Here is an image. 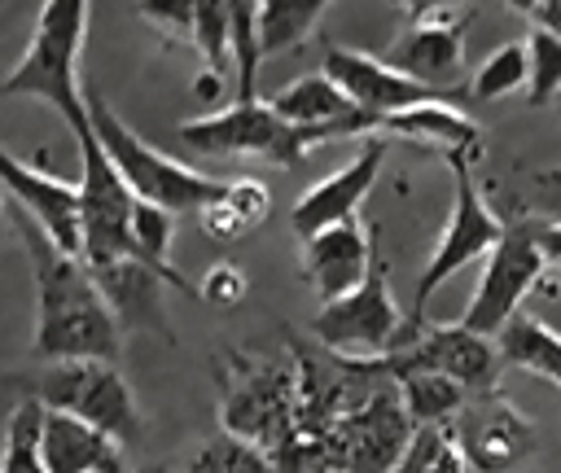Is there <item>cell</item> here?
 <instances>
[{"instance_id": "836d02e7", "label": "cell", "mask_w": 561, "mask_h": 473, "mask_svg": "<svg viewBox=\"0 0 561 473\" xmlns=\"http://www.w3.org/2000/svg\"><path fill=\"white\" fill-rule=\"evenodd\" d=\"M399 4L408 9L412 22H430V18H456L465 0H399Z\"/></svg>"}, {"instance_id": "83f0119b", "label": "cell", "mask_w": 561, "mask_h": 473, "mask_svg": "<svg viewBox=\"0 0 561 473\" xmlns=\"http://www.w3.org/2000/svg\"><path fill=\"white\" fill-rule=\"evenodd\" d=\"M526 53H530V79H526V101L530 105H548V101H561V39L543 26L530 31L526 39Z\"/></svg>"}, {"instance_id": "f546056e", "label": "cell", "mask_w": 561, "mask_h": 473, "mask_svg": "<svg viewBox=\"0 0 561 473\" xmlns=\"http://www.w3.org/2000/svg\"><path fill=\"white\" fill-rule=\"evenodd\" d=\"M140 13H145V22H153V26H158L167 39L193 44L202 0H140Z\"/></svg>"}, {"instance_id": "4fadbf2b", "label": "cell", "mask_w": 561, "mask_h": 473, "mask_svg": "<svg viewBox=\"0 0 561 473\" xmlns=\"http://www.w3.org/2000/svg\"><path fill=\"white\" fill-rule=\"evenodd\" d=\"M473 473H508L535 447V425L495 390L469 394L460 416L447 425Z\"/></svg>"}, {"instance_id": "f35d334b", "label": "cell", "mask_w": 561, "mask_h": 473, "mask_svg": "<svg viewBox=\"0 0 561 473\" xmlns=\"http://www.w3.org/2000/svg\"><path fill=\"white\" fill-rule=\"evenodd\" d=\"M96 473H127V469H96Z\"/></svg>"}, {"instance_id": "d4e9b609", "label": "cell", "mask_w": 561, "mask_h": 473, "mask_svg": "<svg viewBox=\"0 0 561 473\" xmlns=\"http://www.w3.org/2000/svg\"><path fill=\"white\" fill-rule=\"evenodd\" d=\"M44 416H48V403L35 399V394H26L13 407L0 473H48V464H44Z\"/></svg>"}, {"instance_id": "7c38bea8", "label": "cell", "mask_w": 561, "mask_h": 473, "mask_svg": "<svg viewBox=\"0 0 561 473\" xmlns=\"http://www.w3.org/2000/svg\"><path fill=\"white\" fill-rule=\"evenodd\" d=\"M386 364L394 377L399 372H443V377L460 381L469 394H486L500 381L504 355H500V342H491L465 324H421V333L403 350L386 355Z\"/></svg>"}, {"instance_id": "484cf974", "label": "cell", "mask_w": 561, "mask_h": 473, "mask_svg": "<svg viewBox=\"0 0 561 473\" xmlns=\"http://www.w3.org/2000/svg\"><path fill=\"white\" fill-rule=\"evenodd\" d=\"M184 473H280V469H276V460L259 442L219 429L210 442H202L193 451V460L184 464Z\"/></svg>"}, {"instance_id": "44dd1931", "label": "cell", "mask_w": 561, "mask_h": 473, "mask_svg": "<svg viewBox=\"0 0 561 473\" xmlns=\"http://www.w3.org/2000/svg\"><path fill=\"white\" fill-rule=\"evenodd\" d=\"M381 131L434 145V149H443L447 162H478V153H482L478 123L465 109H451L443 101H425V105H412L403 114H390V118H381Z\"/></svg>"}, {"instance_id": "52a82bcc", "label": "cell", "mask_w": 561, "mask_h": 473, "mask_svg": "<svg viewBox=\"0 0 561 473\" xmlns=\"http://www.w3.org/2000/svg\"><path fill=\"white\" fill-rule=\"evenodd\" d=\"M408 328V315L394 307L390 293V276H386V258H381V241L373 250V267L368 276L337 302H324L311 320V337L337 355L351 359H386L399 350Z\"/></svg>"}, {"instance_id": "d6a6232c", "label": "cell", "mask_w": 561, "mask_h": 473, "mask_svg": "<svg viewBox=\"0 0 561 473\" xmlns=\"http://www.w3.org/2000/svg\"><path fill=\"white\" fill-rule=\"evenodd\" d=\"M202 232H206L210 241H219V245H232V241H241V236H245L241 219L228 210V201H224V197H219L215 206H206V210H202Z\"/></svg>"}, {"instance_id": "7a4b0ae2", "label": "cell", "mask_w": 561, "mask_h": 473, "mask_svg": "<svg viewBox=\"0 0 561 473\" xmlns=\"http://www.w3.org/2000/svg\"><path fill=\"white\" fill-rule=\"evenodd\" d=\"M298 364L254 350H228L219 364V420L228 434L259 442L272 460L298 438Z\"/></svg>"}, {"instance_id": "7402d4cb", "label": "cell", "mask_w": 561, "mask_h": 473, "mask_svg": "<svg viewBox=\"0 0 561 473\" xmlns=\"http://www.w3.org/2000/svg\"><path fill=\"white\" fill-rule=\"evenodd\" d=\"M504 364L526 368L530 377H543L548 385L561 390V333H552L543 320L535 315H513L508 328L495 337Z\"/></svg>"}, {"instance_id": "ba28073f", "label": "cell", "mask_w": 561, "mask_h": 473, "mask_svg": "<svg viewBox=\"0 0 561 473\" xmlns=\"http://www.w3.org/2000/svg\"><path fill=\"white\" fill-rule=\"evenodd\" d=\"M180 140L197 153H228V158H267L276 166H298L316 145H324L320 131L285 123L272 101H232L228 109L202 114L180 123Z\"/></svg>"}, {"instance_id": "8d00e7d4", "label": "cell", "mask_w": 561, "mask_h": 473, "mask_svg": "<svg viewBox=\"0 0 561 473\" xmlns=\"http://www.w3.org/2000/svg\"><path fill=\"white\" fill-rule=\"evenodd\" d=\"M504 4H508V9H517V13H530V18H535L543 0H504Z\"/></svg>"}, {"instance_id": "ab89813d", "label": "cell", "mask_w": 561, "mask_h": 473, "mask_svg": "<svg viewBox=\"0 0 561 473\" xmlns=\"http://www.w3.org/2000/svg\"><path fill=\"white\" fill-rule=\"evenodd\" d=\"M557 105H561V101H557Z\"/></svg>"}, {"instance_id": "e0dca14e", "label": "cell", "mask_w": 561, "mask_h": 473, "mask_svg": "<svg viewBox=\"0 0 561 473\" xmlns=\"http://www.w3.org/2000/svg\"><path fill=\"white\" fill-rule=\"evenodd\" d=\"M377 241H381L377 228L373 223H359V215L346 219V223H333V228L316 232L311 241H302V276L316 289L320 307L346 298L368 276Z\"/></svg>"}, {"instance_id": "2e32d148", "label": "cell", "mask_w": 561, "mask_h": 473, "mask_svg": "<svg viewBox=\"0 0 561 473\" xmlns=\"http://www.w3.org/2000/svg\"><path fill=\"white\" fill-rule=\"evenodd\" d=\"M381 162H386V140H381V136H368V140L355 149V158H351L346 166L329 171L324 180H316V184L294 201L289 228H294L302 241H311L316 232L355 219L359 206H364V197L373 193V184H377V175H381Z\"/></svg>"}, {"instance_id": "3957f363", "label": "cell", "mask_w": 561, "mask_h": 473, "mask_svg": "<svg viewBox=\"0 0 561 473\" xmlns=\"http://www.w3.org/2000/svg\"><path fill=\"white\" fill-rule=\"evenodd\" d=\"M88 4L92 0H44L26 53L4 74V96H39L48 101L66 127L88 123V92L79 88V53L88 39Z\"/></svg>"}, {"instance_id": "9c48e42d", "label": "cell", "mask_w": 561, "mask_h": 473, "mask_svg": "<svg viewBox=\"0 0 561 473\" xmlns=\"http://www.w3.org/2000/svg\"><path fill=\"white\" fill-rule=\"evenodd\" d=\"M57 412H70L96 429H105L118 442H131L140 434V412L131 399L127 377L110 359H61L48 364L31 390Z\"/></svg>"}, {"instance_id": "e575fe53", "label": "cell", "mask_w": 561, "mask_h": 473, "mask_svg": "<svg viewBox=\"0 0 561 473\" xmlns=\"http://www.w3.org/2000/svg\"><path fill=\"white\" fill-rule=\"evenodd\" d=\"M535 241H539L548 267L561 272V219H557V223H535Z\"/></svg>"}, {"instance_id": "d6986e66", "label": "cell", "mask_w": 561, "mask_h": 473, "mask_svg": "<svg viewBox=\"0 0 561 473\" xmlns=\"http://www.w3.org/2000/svg\"><path fill=\"white\" fill-rule=\"evenodd\" d=\"M272 109L294 123V127H311L329 140H342V136H364V131H381V118L359 109L324 70H311V74H298L294 83H285L276 96H272Z\"/></svg>"}, {"instance_id": "9a60e30c", "label": "cell", "mask_w": 561, "mask_h": 473, "mask_svg": "<svg viewBox=\"0 0 561 473\" xmlns=\"http://www.w3.org/2000/svg\"><path fill=\"white\" fill-rule=\"evenodd\" d=\"M0 175H4L9 201L22 206L48 232V241H57L66 254L83 258V193H79V184L48 175V171L22 162L18 153H0Z\"/></svg>"}, {"instance_id": "30bf717a", "label": "cell", "mask_w": 561, "mask_h": 473, "mask_svg": "<svg viewBox=\"0 0 561 473\" xmlns=\"http://www.w3.org/2000/svg\"><path fill=\"white\" fill-rule=\"evenodd\" d=\"M412 434H416V425L403 407L399 377H394L381 394H373L359 412L342 416L320 438L324 473H394Z\"/></svg>"}, {"instance_id": "1f68e13d", "label": "cell", "mask_w": 561, "mask_h": 473, "mask_svg": "<svg viewBox=\"0 0 561 473\" xmlns=\"http://www.w3.org/2000/svg\"><path fill=\"white\" fill-rule=\"evenodd\" d=\"M245 289H250V280H245L232 263H215V267L202 276L197 298H202V302H210V307H237V302L245 298Z\"/></svg>"}, {"instance_id": "277c9868", "label": "cell", "mask_w": 561, "mask_h": 473, "mask_svg": "<svg viewBox=\"0 0 561 473\" xmlns=\"http://www.w3.org/2000/svg\"><path fill=\"white\" fill-rule=\"evenodd\" d=\"M88 118H92V131L96 140L105 145V153L114 158L118 175L131 184V193L140 201H153V206H167L175 215H188V210H206L215 206L224 193H228V180H215V175H202L167 153H158L149 140H140L96 92H88Z\"/></svg>"}, {"instance_id": "4dcf8cb0", "label": "cell", "mask_w": 561, "mask_h": 473, "mask_svg": "<svg viewBox=\"0 0 561 473\" xmlns=\"http://www.w3.org/2000/svg\"><path fill=\"white\" fill-rule=\"evenodd\" d=\"M224 201H228V210L241 219V228L250 232V228H259L263 219H267V210H272V193H267V184L263 180H228V193H224Z\"/></svg>"}, {"instance_id": "5b68a950", "label": "cell", "mask_w": 561, "mask_h": 473, "mask_svg": "<svg viewBox=\"0 0 561 473\" xmlns=\"http://www.w3.org/2000/svg\"><path fill=\"white\" fill-rule=\"evenodd\" d=\"M447 166H451V215H447V223H443V232H438V241H434L430 263H425L421 276H416V293H412V311H408V328H403L399 350L421 333L430 298H434L460 267L486 258V254L504 241V232H508V223L482 201L478 180H473V162H447Z\"/></svg>"}, {"instance_id": "ffe728a7", "label": "cell", "mask_w": 561, "mask_h": 473, "mask_svg": "<svg viewBox=\"0 0 561 473\" xmlns=\"http://www.w3.org/2000/svg\"><path fill=\"white\" fill-rule=\"evenodd\" d=\"M44 464L48 473H96V469H123V442L105 429L48 407L44 416Z\"/></svg>"}, {"instance_id": "603a6c76", "label": "cell", "mask_w": 561, "mask_h": 473, "mask_svg": "<svg viewBox=\"0 0 561 473\" xmlns=\"http://www.w3.org/2000/svg\"><path fill=\"white\" fill-rule=\"evenodd\" d=\"M329 0H259V48L263 57L294 53L320 26Z\"/></svg>"}, {"instance_id": "74e56055", "label": "cell", "mask_w": 561, "mask_h": 473, "mask_svg": "<svg viewBox=\"0 0 561 473\" xmlns=\"http://www.w3.org/2000/svg\"><path fill=\"white\" fill-rule=\"evenodd\" d=\"M136 473H175V469H167V464H149V469H136Z\"/></svg>"}, {"instance_id": "8992f818", "label": "cell", "mask_w": 561, "mask_h": 473, "mask_svg": "<svg viewBox=\"0 0 561 473\" xmlns=\"http://www.w3.org/2000/svg\"><path fill=\"white\" fill-rule=\"evenodd\" d=\"M79 140V193H83V263L92 272H105L114 263H140L136 250V206L140 197L131 193V184L118 175L114 158L105 153V145L92 131V118L75 127Z\"/></svg>"}, {"instance_id": "4316f807", "label": "cell", "mask_w": 561, "mask_h": 473, "mask_svg": "<svg viewBox=\"0 0 561 473\" xmlns=\"http://www.w3.org/2000/svg\"><path fill=\"white\" fill-rule=\"evenodd\" d=\"M526 79H530V53H526V44L513 39V44H500L495 53H486V61L469 79V96L500 101V96L517 92Z\"/></svg>"}, {"instance_id": "6da1fadb", "label": "cell", "mask_w": 561, "mask_h": 473, "mask_svg": "<svg viewBox=\"0 0 561 473\" xmlns=\"http://www.w3.org/2000/svg\"><path fill=\"white\" fill-rule=\"evenodd\" d=\"M9 219L18 228V241L31 263V285H35V333H31V355L44 364L61 359H110L118 364L123 355V324L118 311L110 307L105 289L96 285L92 267L75 254H66L48 232L13 201Z\"/></svg>"}, {"instance_id": "d590c367", "label": "cell", "mask_w": 561, "mask_h": 473, "mask_svg": "<svg viewBox=\"0 0 561 473\" xmlns=\"http://www.w3.org/2000/svg\"><path fill=\"white\" fill-rule=\"evenodd\" d=\"M535 26H543V31H552L561 39V0H543L539 13H535Z\"/></svg>"}, {"instance_id": "cb8c5ba5", "label": "cell", "mask_w": 561, "mask_h": 473, "mask_svg": "<svg viewBox=\"0 0 561 473\" xmlns=\"http://www.w3.org/2000/svg\"><path fill=\"white\" fill-rule=\"evenodd\" d=\"M399 394L412 425H451L469 403V390L443 372H399Z\"/></svg>"}, {"instance_id": "ac0fdd59", "label": "cell", "mask_w": 561, "mask_h": 473, "mask_svg": "<svg viewBox=\"0 0 561 473\" xmlns=\"http://www.w3.org/2000/svg\"><path fill=\"white\" fill-rule=\"evenodd\" d=\"M386 61L394 70H403L408 79L443 92V96H460V74H465V18L412 22L390 44Z\"/></svg>"}, {"instance_id": "8fae6325", "label": "cell", "mask_w": 561, "mask_h": 473, "mask_svg": "<svg viewBox=\"0 0 561 473\" xmlns=\"http://www.w3.org/2000/svg\"><path fill=\"white\" fill-rule=\"evenodd\" d=\"M543 267H548V258H543V250L535 241V228L513 223L504 232V241L482 258L478 289H473L460 324L482 333V337H500L508 328V320L522 315V302L539 285Z\"/></svg>"}, {"instance_id": "f1b7e54d", "label": "cell", "mask_w": 561, "mask_h": 473, "mask_svg": "<svg viewBox=\"0 0 561 473\" xmlns=\"http://www.w3.org/2000/svg\"><path fill=\"white\" fill-rule=\"evenodd\" d=\"M193 48L210 66V74H224L232 66V13H228V0H202Z\"/></svg>"}, {"instance_id": "5bb4252c", "label": "cell", "mask_w": 561, "mask_h": 473, "mask_svg": "<svg viewBox=\"0 0 561 473\" xmlns=\"http://www.w3.org/2000/svg\"><path fill=\"white\" fill-rule=\"evenodd\" d=\"M320 70L368 114L377 118H390V114H403L412 105H425V101H443V92L408 79L403 70H394L386 57H373V53H359V48H342V44H324L320 53Z\"/></svg>"}]
</instances>
